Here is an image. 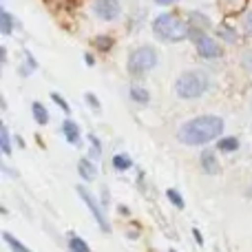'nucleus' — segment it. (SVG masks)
Listing matches in <instances>:
<instances>
[{
  "label": "nucleus",
  "mask_w": 252,
  "mask_h": 252,
  "mask_svg": "<svg viewBox=\"0 0 252 252\" xmlns=\"http://www.w3.org/2000/svg\"><path fill=\"white\" fill-rule=\"evenodd\" d=\"M153 33L164 42H179V40L190 35V29H188L186 22L179 20L173 13H161L153 20Z\"/></svg>",
  "instance_id": "obj_2"
},
{
  "label": "nucleus",
  "mask_w": 252,
  "mask_h": 252,
  "mask_svg": "<svg viewBox=\"0 0 252 252\" xmlns=\"http://www.w3.org/2000/svg\"><path fill=\"white\" fill-rule=\"evenodd\" d=\"M31 111H33V118H35V122H38L40 126H44V124H49V111L44 109L40 102H33V106H31Z\"/></svg>",
  "instance_id": "obj_13"
},
{
  "label": "nucleus",
  "mask_w": 252,
  "mask_h": 252,
  "mask_svg": "<svg viewBox=\"0 0 252 252\" xmlns=\"http://www.w3.org/2000/svg\"><path fill=\"white\" fill-rule=\"evenodd\" d=\"M157 64V51L153 47H137L128 56V71L133 75H142L146 71L155 69Z\"/></svg>",
  "instance_id": "obj_4"
},
{
  "label": "nucleus",
  "mask_w": 252,
  "mask_h": 252,
  "mask_svg": "<svg viewBox=\"0 0 252 252\" xmlns=\"http://www.w3.org/2000/svg\"><path fill=\"white\" fill-rule=\"evenodd\" d=\"M190 38L195 40L197 51H199L201 58H219V56H221V47H219V44L215 42L210 35L201 33L199 29H190Z\"/></svg>",
  "instance_id": "obj_5"
},
{
  "label": "nucleus",
  "mask_w": 252,
  "mask_h": 252,
  "mask_svg": "<svg viewBox=\"0 0 252 252\" xmlns=\"http://www.w3.org/2000/svg\"><path fill=\"white\" fill-rule=\"evenodd\" d=\"M0 144H2V153H4V155H11V142H9L7 126H2V128H0Z\"/></svg>",
  "instance_id": "obj_19"
},
{
  "label": "nucleus",
  "mask_w": 252,
  "mask_h": 252,
  "mask_svg": "<svg viewBox=\"0 0 252 252\" xmlns=\"http://www.w3.org/2000/svg\"><path fill=\"white\" fill-rule=\"evenodd\" d=\"M120 11H122V7L118 0H95V4H93V13L100 20H115Z\"/></svg>",
  "instance_id": "obj_7"
},
{
  "label": "nucleus",
  "mask_w": 252,
  "mask_h": 252,
  "mask_svg": "<svg viewBox=\"0 0 252 252\" xmlns=\"http://www.w3.org/2000/svg\"><path fill=\"white\" fill-rule=\"evenodd\" d=\"M219 33H221V38H226V40H230V42H237V35H235V31H228V29H219Z\"/></svg>",
  "instance_id": "obj_21"
},
{
  "label": "nucleus",
  "mask_w": 252,
  "mask_h": 252,
  "mask_svg": "<svg viewBox=\"0 0 252 252\" xmlns=\"http://www.w3.org/2000/svg\"><path fill=\"white\" fill-rule=\"evenodd\" d=\"M166 195H168V199L173 201V204L177 206V208H184V199H182V195H179V192L175 190V188H170V190L166 192Z\"/></svg>",
  "instance_id": "obj_20"
},
{
  "label": "nucleus",
  "mask_w": 252,
  "mask_h": 252,
  "mask_svg": "<svg viewBox=\"0 0 252 252\" xmlns=\"http://www.w3.org/2000/svg\"><path fill=\"white\" fill-rule=\"evenodd\" d=\"M78 173H80V177H82L84 182H93V179L97 177V168H95V164H93L91 159H80Z\"/></svg>",
  "instance_id": "obj_9"
},
{
  "label": "nucleus",
  "mask_w": 252,
  "mask_h": 252,
  "mask_svg": "<svg viewBox=\"0 0 252 252\" xmlns=\"http://www.w3.org/2000/svg\"><path fill=\"white\" fill-rule=\"evenodd\" d=\"M11 29H13V18L9 11H0V31H2V35H11Z\"/></svg>",
  "instance_id": "obj_14"
},
{
  "label": "nucleus",
  "mask_w": 252,
  "mask_h": 252,
  "mask_svg": "<svg viewBox=\"0 0 252 252\" xmlns=\"http://www.w3.org/2000/svg\"><path fill=\"white\" fill-rule=\"evenodd\" d=\"M201 168H204V173H208V175H217L219 173V161H217V157H215L213 151L201 153Z\"/></svg>",
  "instance_id": "obj_8"
},
{
  "label": "nucleus",
  "mask_w": 252,
  "mask_h": 252,
  "mask_svg": "<svg viewBox=\"0 0 252 252\" xmlns=\"http://www.w3.org/2000/svg\"><path fill=\"white\" fill-rule=\"evenodd\" d=\"M113 166H115V170H128L130 166H133V161H130L128 155H115L113 157Z\"/></svg>",
  "instance_id": "obj_17"
},
{
  "label": "nucleus",
  "mask_w": 252,
  "mask_h": 252,
  "mask_svg": "<svg viewBox=\"0 0 252 252\" xmlns=\"http://www.w3.org/2000/svg\"><path fill=\"white\" fill-rule=\"evenodd\" d=\"M69 250L71 252H91L89 244L78 235H69Z\"/></svg>",
  "instance_id": "obj_12"
},
{
  "label": "nucleus",
  "mask_w": 252,
  "mask_h": 252,
  "mask_svg": "<svg viewBox=\"0 0 252 252\" xmlns=\"http://www.w3.org/2000/svg\"><path fill=\"white\" fill-rule=\"evenodd\" d=\"M246 29H248L250 33H252V13H248V16H246Z\"/></svg>",
  "instance_id": "obj_26"
},
{
  "label": "nucleus",
  "mask_w": 252,
  "mask_h": 252,
  "mask_svg": "<svg viewBox=\"0 0 252 252\" xmlns=\"http://www.w3.org/2000/svg\"><path fill=\"white\" fill-rule=\"evenodd\" d=\"M78 195L82 197V201H84V204H87V208L93 213V217H95L97 226H100L104 232H111V226H109V223H106V217H104V213H102V208H100V206H97L95 197H93L91 192H87V188H82V186L78 188Z\"/></svg>",
  "instance_id": "obj_6"
},
{
  "label": "nucleus",
  "mask_w": 252,
  "mask_h": 252,
  "mask_svg": "<svg viewBox=\"0 0 252 252\" xmlns=\"http://www.w3.org/2000/svg\"><path fill=\"white\" fill-rule=\"evenodd\" d=\"M95 44H97V47H102V49H109L111 44H113V40H111V38H97Z\"/></svg>",
  "instance_id": "obj_22"
},
{
  "label": "nucleus",
  "mask_w": 252,
  "mask_h": 252,
  "mask_svg": "<svg viewBox=\"0 0 252 252\" xmlns=\"http://www.w3.org/2000/svg\"><path fill=\"white\" fill-rule=\"evenodd\" d=\"M210 82L208 75L201 73V71H186L177 78L175 82V93L184 100H195V97H201L206 91H208Z\"/></svg>",
  "instance_id": "obj_3"
},
{
  "label": "nucleus",
  "mask_w": 252,
  "mask_h": 252,
  "mask_svg": "<svg viewBox=\"0 0 252 252\" xmlns=\"http://www.w3.org/2000/svg\"><path fill=\"white\" fill-rule=\"evenodd\" d=\"M217 148L223 151V153H235L237 148H239V139L237 137H223V139H219Z\"/></svg>",
  "instance_id": "obj_15"
},
{
  "label": "nucleus",
  "mask_w": 252,
  "mask_h": 252,
  "mask_svg": "<svg viewBox=\"0 0 252 252\" xmlns=\"http://www.w3.org/2000/svg\"><path fill=\"white\" fill-rule=\"evenodd\" d=\"M130 97H133L135 102H142V104H146V102L151 100L146 89H139V87H130Z\"/></svg>",
  "instance_id": "obj_18"
},
{
  "label": "nucleus",
  "mask_w": 252,
  "mask_h": 252,
  "mask_svg": "<svg viewBox=\"0 0 252 252\" xmlns=\"http://www.w3.org/2000/svg\"><path fill=\"white\" fill-rule=\"evenodd\" d=\"M62 133H64L66 142H71L73 146H78L80 144V128L75 122H71V120H64V124H62Z\"/></svg>",
  "instance_id": "obj_10"
},
{
  "label": "nucleus",
  "mask_w": 252,
  "mask_h": 252,
  "mask_svg": "<svg viewBox=\"0 0 252 252\" xmlns=\"http://www.w3.org/2000/svg\"><path fill=\"white\" fill-rule=\"evenodd\" d=\"M2 239H4V244H7L13 252H31L29 248H27V246H22L13 235H9V232H2Z\"/></svg>",
  "instance_id": "obj_16"
},
{
  "label": "nucleus",
  "mask_w": 252,
  "mask_h": 252,
  "mask_svg": "<svg viewBox=\"0 0 252 252\" xmlns=\"http://www.w3.org/2000/svg\"><path fill=\"white\" fill-rule=\"evenodd\" d=\"M87 102H91L93 109H100V104H97V100H95V95H93V93H87Z\"/></svg>",
  "instance_id": "obj_25"
},
{
  "label": "nucleus",
  "mask_w": 252,
  "mask_h": 252,
  "mask_svg": "<svg viewBox=\"0 0 252 252\" xmlns=\"http://www.w3.org/2000/svg\"><path fill=\"white\" fill-rule=\"evenodd\" d=\"M223 133V120L219 115H201L184 122L177 130V137L186 146H201L213 139H217Z\"/></svg>",
  "instance_id": "obj_1"
},
{
  "label": "nucleus",
  "mask_w": 252,
  "mask_h": 252,
  "mask_svg": "<svg viewBox=\"0 0 252 252\" xmlns=\"http://www.w3.org/2000/svg\"><path fill=\"white\" fill-rule=\"evenodd\" d=\"M219 4H221L223 13H228V16H235V13L244 11L246 4H248V0H219Z\"/></svg>",
  "instance_id": "obj_11"
},
{
  "label": "nucleus",
  "mask_w": 252,
  "mask_h": 252,
  "mask_svg": "<svg viewBox=\"0 0 252 252\" xmlns=\"http://www.w3.org/2000/svg\"><path fill=\"white\" fill-rule=\"evenodd\" d=\"M170 252H175V250H170Z\"/></svg>",
  "instance_id": "obj_28"
},
{
  "label": "nucleus",
  "mask_w": 252,
  "mask_h": 252,
  "mask_svg": "<svg viewBox=\"0 0 252 252\" xmlns=\"http://www.w3.org/2000/svg\"><path fill=\"white\" fill-rule=\"evenodd\" d=\"M157 4H173V2H177V0H155Z\"/></svg>",
  "instance_id": "obj_27"
},
{
  "label": "nucleus",
  "mask_w": 252,
  "mask_h": 252,
  "mask_svg": "<svg viewBox=\"0 0 252 252\" xmlns=\"http://www.w3.org/2000/svg\"><path fill=\"white\" fill-rule=\"evenodd\" d=\"M51 97H53V100L58 102V104H60V109H62V111H69V104H66V102L62 100L60 95H58V93H51Z\"/></svg>",
  "instance_id": "obj_24"
},
{
  "label": "nucleus",
  "mask_w": 252,
  "mask_h": 252,
  "mask_svg": "<svg viewBox=\"0 0 252 252\" xmlns=\"http://www.w3.org/2000/svg\"><path fill=\"white\" fill-rule=\"evenodd\" d=\"M241 62H244V66H246V69H248V71H252V51H248V53H246V56L241 58Z\"/></svg>",
  "instance_id": "obj_23"
}]
</instances>
